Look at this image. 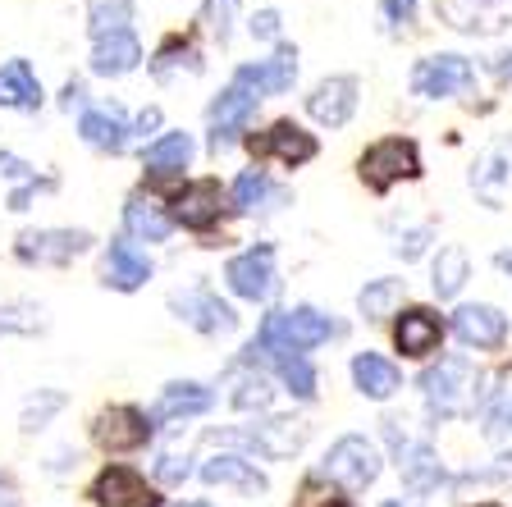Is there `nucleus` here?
Returning a JSON list of instances; mask_svg holds the SVG:
<instances>
[{"label":"nucleus","mask_w":512,"mask_h":507,"mask_svg":"<svg viewBox=\"0 0 512 507\" xmlns=\"http://www.w3.org/2000/svg\"><path fill=\"white\" fill-rule=\"evenodd\" d=\"M343 325L330 316V311L320 307H293V311H270L266 320H261V329H256V338L247 343V357H279V352H298V357H307L311 348H320V343H330V338H339Z\"/></svg>","instance_id":"obj_1"},{"label":"nucleus","mask_w":512,"mask_h":507,"mask_svg":"<svg viewBox=\"0 0 512 507\" xmlns=\"http://www.w3.org/2000/svg\"><path fill=\"white\" fill-rule=\"evenodd\" d=\"M357 174H362L366 188L384 197V192L398 188V183L421 179V147H416L412 138H380L362 151Z\"/></svg>","instance_id":"obj_2"},{"label":"nucleus","mask_w":512,"mask_h":507,"mask_svg":"<svg viewBox=\"0 0 512 507\" xmlns=\"http://www.w3.org/2000/svg\"><path fill=\"white\" fill-rule=\"evenodd\" d=\"M380 466H384V457L366 434H343V439L330 444L325 462H320V476L330 480V485L348 489V494H362V489H371L380 480Z\"/></svg>","instance_id":"obj_3"},{"label":"nucleus","mask_w":512,"mask_h":507,"mask_svg":"<svg viewBox=\"0 0 512 507\" xmlns=\"http://www.w3.org/2000/svg\"><path fill=\"white\" fill-rule=\"evenodd\" d=\"M421 393H426V407L435 412V421L462 416L476 402V370L467 357H444L421 375Z\"/></svg>","instance_id":"obj_4"},{"label":"nucleus","mask_w":512,"mask_h":507,"mask_svg":"<svg viewBox=\"0 0 512 507\" xmlns=\"http://www.w3.org/2000/svg\"><path fill=\"white\" fill-rule=\"evenodd\" d=\"M170 311L183 320V325H192L197 334H206V338H220V334H234V329H238V311L229 307V302H224L211 284L174 288V293H170Z\"/></svg>","instance_id":"obj_5"},{"label":"nucleus","mask_w":512,"mask_h":507,"mask_svg":"<svg viewBox=\"0 0 512 507\" xmlns=\"http://www.w3.org/2000/svg\"><path fill=\"white\" fill-rule=\"evenodd\" d=\"M224 284L229 293L243 297V302H270L279 288V270H275V247L270 243H256L243 247L224 261Z\"/></svg>","instance_id":"obj_6"},{"label":"nucleus","mask_w":512,"mask_h":507,"mask_svg":"<svg viewBox=\"0 0 512 507\" xmlns=\"http://www.w3.org/2000/svg\"><path fill=\"white\" fill-rule=\"evenodd\" d=\"M476 87V64L467 55H426V60L412 64V92L421 101H448V96H462Z\"/></svg>","instance_id":"obj_7"},{"label":"nucleus","mask_w":512,"mask_h":507,"mask_svg":"<svg viewBox=\"0 0 512 507\" xmlns=\"http://www.w3.org/2000/svg\"><path fill=\"white\" fill-rule=\"evenodd\" d=\"M215 444H243V448H252L256 457H266V462H284V457H293L307 444V425L293 421V416H270V421L252 425V430L215 434Z\"/></svg>","instance_id":"obj_8"},{"label":"nucleus","mask_w":512,"mask_h":507,"mask_svg":"<svg viewBox=\"0 0 512 507\" xmlns=\"http://www.w3.org/2000/svg\"><path fill=\"white\" fill-rule=\"evenodd\" d=\"M256 101H261V96H256L243 78H234V83L215 96L211 110H206V124H211V151H229L238 138H243L247 124H252V115H256Z\"/></svg>","instance_id":"obj_9"},{"label":"nucleus","mask_w":512,"mask_h":507,"mask_svg":"<svg viewBox=\"0 0 512 507\" xmlns=\"http://www.w3.org/2000/svg\"><path fill=\"white\" fill-rule=\"evenodd\" d=\"M83 252H92L87 229H28L14 238V256L23 265H69Z\"/></svg>","instance_id":"obj_10"},{"label":"nucleus","mask_w":512,"mask_h":507,"mask_svg":"<svg viewBox=\"0 0 512 507\" xmlns=\"http://www.w3.org/2000/svg\"><path fill=\"white\" fill-rule=\"evenodd\" d=\"M247 147L256 151V160H279L284 169H298V165H307V160L320 156L316 133H307V128L293 124V119H275L266 133L247 138Z\"/></svg>","instance_id":"obj_11"},{"label":"nucleus","mask_w":512,"mask_h":507,"mask_svg":"<svg viewBox=\"0 0 512 507\" xmlns=\"http://www.w3.org/2000/svg\"><path fill=\"white\" fill-rule=\"evenodd\" d=\"M156 434V421H151L142 407H128V402H115L92 421V439L106 453H133Z\"/></svg>","instance_id":"obj_12"},{"label":"nucleus","mask_w":512,"mask_h":507,"mask_svg":"<svg viewBox=\"0 0 512 507\" xmlns=\"http://www.w3.org/2000/svg\"><path fill=\"white\" fill-rule=\"evenodd\" d=\"M362 106V78L357 74H330L307 92V115L325 128H343Z\"/></svg>","instance_id":"obj_13"},{"label":"nucleus","mask_w":512,"mask_h":507,"mask_svg":"<svg viewBox=\"0 0 512 507\" xmlns=\"http://www.w3.org/2000/svg\"><path fill=\"white\" fill-rule=\"evenodd\" d=\"M384 434H389L398 448V476H403V485L412 489V494H435L439 480H444V462H439L435 448H430L426 439L398 434V421H384Z\"/></svg>","instance_id":"obj_14"},{"label":"nucleus","mask_w":512,"mask_h":507,"mask_svg":"<svg viewBox=\"0 0 512 507\" xmlns=\"http://www.w3.org/2000/svg\"><path fill=\"white\" fill-rule=\"evenodd\" d=\"M224 201L229 192L220 188V179H192L174 192V224L192 233H211L224 220Z\"/></svg>","instance_id":"obj_15"},{"label":"nucleus","mask_w":512,"mask_h":507,"mask_svg":"<svg viewBox=\"0 0 512 507\" xmlns=\"http://www.w3.org/2000/svg\"><path fill=\"white\" fill-rule=\"evenodd\" d=\"M435 14L467 37H490L512 23V0H439Z\"/></svg>","instance_id":"obj_16"},{"label":"nucleus","mask_w":512,"mask_h":507,"mask_svg":"<svg viewBox=\"0 0 512 507\" xmlns=\"http://www.w3.org/2000/svg\"><path fill=\"white\" fill-rule=\"evenodd\" d=\"M444 316L439 311H430V307H407V311H398V320H394V348L403 352V357H412V361H426V357H435L439 348H444Z\"/></svg>","instance_id":"obj_17"},{"label":"nucleus","mask_w":512,"mask_h":507,"mask_svg":"<svg viewBox=\"0 0 512 507\" xmlns=\"http://www.w3.org/2000/svg\"><path fill=\"white\" fill-rule=\"evenodd\" d=\"M453 334L476 352H499L508 343V316L490 302H462L453 311Z\"/></svg>","instance_id":"obj_18"},{"label":"nucleus","mask_w":512,"mask_h":507,"mask_svg":"<svg viewBox=\"0 0 512 507\" xmlns=\"http://www.w3.org/2000/svg\"><path fill=\"white\" fill-rule=\"evenodd\" d=\"M471 192H476L485 206L499 211L512 192V138H499L480 151V160L471 165Z\"/></svg>","instance_id":"obj_19"},{"label":"nucleus","mask_w":512,"mask_h":507,"mask_svg":"<svg viewBox=\"0 0 512 507\" xmlns=\"http://www.w3.org/2000/svg\"><path fill=\"white\" fill-rule=\"evenodd\" d=\"M234 78H243V83L252 87L256 96H284L288 87H293V78H298V46L279 42L275 51L266 55V60H256V64H238Z\"/></svg>","instance_id":"obj_20"},{"label":"nucleus","mask_w":512,"mask_h":507,"mask_svg":"<svg viewBox=\"0 0 512 507\" xmlns=\"http://www.w3.org/2000/svg\"><path fill=\"white\" fill-rule=\"evenodd\" d=\"M151 279V256L128 238H110L106 261H101V284L115 288V293H138Z\"/></svg>","instance_id":"obj_21"},{"label":"nucleus","mask_w":512,"mask_h":507,"mask_svg":"<svg viewBox=\"0 0 512 507\" xmlns=\"http://www.w3.org/2000/svg\"><path fill=\"white\" fill-rule=\"evenodd\" d=\"M92 503L96 507H156V489L133 466H106L92 480Z\"/></svg>","instance_id":"obj_22"},{"label":"nucleus","mask_w":512,"mask_h":507,"mask_svg":"<svg viewBox=\"0 0 512 507\" xmlns=\"http://www.w3.org/2000/svg\"><path fill=\"white\" fill-rule=\"evenodd\" d=\"M142 60H147V55H142V42L133 28L92 37V74L96 78H124V74H133Z\"/></svg>","instance_id":"obj_23"},{"label":"nucleus","mask_w":512,"mask_h":507,"mask_svg":"<svg viewBox=\"0 0 512 507\" xmlns=\"http://www.w3.org/2000/svg\"><path fill=\"white\" fill-rule=\"evenodd\" d=\"M78 133H83L87 147L119 156L128 147V138H133V124H128V115L119 106H87L78 115Z\"/></svg>","instance_id":"obj_24"},{"label":"nucleus","mask_w":512,"mask_h":507,"mask_svg":"<svg viewBox=\"0 0 512 507\" xmlns=\"http://www.w3.org/2000/svg\"><path fill=\"white\" fill-rule=\"evenodd\" d=\"M174 233V215L147 192H133L124 201V238L128 243H165Z\"/></svg>","instance_id":"obj_25"},{"label":"nucleus","mask_w":512,"mask_h":507,"mask_svg":"<svg viewBox=\"0 0 512 507\" xmlns=\"http://www.w3.org/2000/svg\"><path fill=\"white\" fill-rule=\"evenodd\" d=\"M352 384H357V393L371 402H389L398 389H403V370L394 366V361L384 357V352H357L352 357Z\"/></svg>","instance_id":"obj_26"},{"label":"nucleus","mask_w":512,"mask_h":507,"mask_svg":"<svg viewBox=\"0 0 512 507\" xmlns=\"http://www.w3.org/2000/svg\"><path fill=\"white\" fill-rule=\"evenodd\" d=\"M215 407V393L202 380H170L160 389V402L151 421H183V416H206Z\"/></svg>","instance_id":"obj_27"},{"label":"nucleus","mask_w":512,"mask_h":507,"mask_svg":"<svg viewBox=\"0 0 512 507\" xmlns=\"http://www.w3.org/2000/svg\"><path fill=\"white\" fill-rule=\"evenodd\" d=\"M42 78L32 74L28 60H5L0 64V110H23V115H32V110H42Z\"/></svg>","instance_id":"obj_28"},{"label":"nucleus","mask_w":512,"mask_h":507,"mask_svg":"<svg viewBox=\"0 0 512 507\" xmlns=\"http://www.w3.org/2000/svg\"><path fill=\"white\" fill-rule=\"evenodd\" d=\"M202 480L220 489H238V494H266V476L256 471L247 457L238 453H215L202 462Z\"/></svg>","instance_id":"obj_29"},{"label":"nucleus","mask_w":512,"mask_h":507,"mask_svg":"<svg viewBox=\"0 0 512 507\" xmlns=\"http://www.w3.org/2000/svg\"><path fill=\"white\" fill-rule=\"evenodd\" d=\"M192 151H197V142H192V133H160V138H151V147L142 151V165H147L151 179H170V174H183V169L192 165Z\"/></svg>","instance_id":"obj_30"},{"label":"nucleus","mask_w":512,"mask_h":507,"mask_svg":"<svg viewBox=\"0 0 512 507\" xmlns=\"http://www.w3.org/2000/svg\"><path fill=\"white\" fill-rule=\"evenodd\" d=\"M279 201H284V188H275V183H270V174L261 165L243 169V174L234 179V188H229V206H234V211H243V215L270 211V206H279Z\"/></svg>","instance_id":"obj_31"},{"label":"nucleus","mask_w":512,"mask_h":507,"mask_svg":"<svg viewBox=\"0 0 512 507\" xmlns=\"http://www.w3.org/2000/svg\"><path fill=\"white\" fill-rule=\"evenodd\" d=\"M270 402H275V384L261 370H234L229 375V407H238V412H270Z\"/></svg>","instance_id":"obj_32"},{"label":"nucleus","mask_w":512,"mask_h":507,"mask_svg":"<svg viewBox=\"0 0 512 507\" xmlns=\"http://www.w3.org/2000/svg\"><path fill=\"white\" fill-rule=\"evenodd\" d=\"M179 69L202 74V51H197V42H192V37H165V42H160V51L151 55V74L165 83V78H174Z\"/></svg>","instance_id":"obj_33"},{"label":"nucleus","mask_w":512,"mask_h":507,"mask_svg":"<svg viewBox=\"0 0 512 507\" xmlns=\"http://www.w3.org/2000/svg\"><path fill=\"white\" fill-rule=\"evenodd\" d=\"M471 279V261L462 247H439L435 265H430V288H435V297H458L462 288H467Z\"/></svg>","instance_id":"obj_34"},{"label":"nucleus","mask_w":512,"mask_h":507,"mask_svg":"<svg viewBox=\"0 0 512 507\" xmlns=\"http://www.w3.org/2000/svg\"><path fill=\"white\" fill-rule=\"evenodd\" d=\"M407 297V284L403 279H366V288L357 293V311L366 320H389L398 316V302Z\"/></svg>","instance_id":"obj_35"},{"label":"nucleus","mask_w":512,"mask_h":507,"mask_svg":"<svg viewBox=\"0 0 512 507\" xmlns=\"http://www.w3.org/2000/svg\"><path fill=\"white\" fill-rule=\"evenodd\" d=\"M270 361H275L279 380L288 384L293 398H302V402L316 398V366H311L307 357H298V352H279V357H270Z\"/></svg>","instance_id":"obj_36"},{"label":"nucleus","mask_w":512,"mask_h":507,"mask_svg":"<svg viewBox=\"0 0 512 507\" xmlns=\"http://www.w3.org/2000/svg\"><path fill=\"white\" fill-rule=\"evenodd\" d=\"M238 5L243 0H202V10H197V23L211 32L215 42H229L234 37V19H238Z\"/></svg>","instance_id":"obj_37"},{"label":"nucleus","mask_w":512,"mask_h":507,"mask_svg":"<svg viewBox=\"0 0 512 507\" xmlns=\"http://www.w3.org/2000/svg\"><path fill=\"white\" fill-rule=\"evenodd\" d=\"M92 37H106V32H124L133 23V0H92Z\"/></svg>","instance_id":"obj_38"},{"label":"nucleus","mask_w":512,"mask_h":507,"mask_svg":"<svg viewBox=\"0 0 512 507\" xmlns=\"http://www.w3.org/2000/svg\"><path fill=\"white\" fill-rule=\"evenodd\" d=\"M485 439H490V448L499 457H512V393H503L485 412Z\"/></svg>","instance_id":"obj_39"},{"label":"nucleus","mask_w":512,"mask_h":507,"mask_svg":"<svg viewBox=\"0 0 512 507\" xmlns=\"http://www.w3.org/2000/svg\"><path fill=\"white\" fill-rule=\"evenodd\" d=\"M64 407V393H55V389H42L37 398L23 407V434H37V430H46V421H51L55 412Z\"/></svg>","instance_id":"obj_40"},{"label":"nucleus","mask_w":512,"mask_h":507,"mask_svg":"<svg viewBox=\"0 0 512 507\" xmlns=\"http://www.w3.org/2000/svg\"><path fill=\"white\" fill-rule=\"evenodd\" d=\"M430 243H435V224H412V229L394 233V256H403V261H416V256L426 252Z\"/></svg>","instance_id":"obj_41"},{"label":"nucleus","mask_w":512,"mask_h":507,"mask_svg":"<svg viewBox=\"0 0 512 507\" xmlns=\"http://www.w3.org/2000/svg\"><path fill=\"white\" fill-rule=\"evenodd\" d=\"M188 457H179V453H160L156 457V480L160 485H179V480H188Z\"/></svg>","instance_id":"obj_42"},{"label":"nucleus","mask_w":512,"mask_h":507,"mask_svg":"<svg viewBox=\"0 0 512 507\" xmlns=\"http://www.w3.org/2000/svg\"><path fill=\"white\" fill-rule=\"evenodd\" d=\"M380 19L389 28H412L416 23V0H380Z\"/></svg>","instance_id":"obj_43"},{"label":"nucleus","mask_w":512,"mask_h":507,"mask_svg":"<svg viewBox=\"0 0 512 507\" xmlns=\"http://www.w3.org/2000/svg\"><path fill=\"white\" fill-rule=\"evenodd\" d=\"M247 32H252L256 42H275L279 46V10H256L252 14V23H247Z\"/></svg>","instance_id":"obj_44"},{"label":"nucleus","mask_w":512,"mask_h":507,"mask_svg":"<svg viewBox=\"0 0 512 507\" xmlns=\"http://www.w3.org/2000/svg\"><path fill=\"white\" fill-rule=\"evenodd\" d=\"M28 302H19V307H5L0 311V334H10V329H23V334H32V329H42L46 320H19V316H28Z\"/></svg>","instance_id":"obj_45"},{"label":"nucleus","mask_w":512,"mask_h":507,"mask_svg":"<svg viewBox=\"0 0 512 507\" xmlns=\"http://www.w3.org/2000/svg\"><path fill=\"white\" fill-rule=\"evenodd\" d=\"M0 174H5V179H19V183H32V179H37V169L23 165L14 151H0Z\"/></svg>","instance_id":"obj_46"},{"label":"nucleus","mask_w":512,"mask_h":507,"mask_svg":"<svg viewBox=\"0 0 512 507\" xmlns=\"http://www.w3.org/2000/svg\"><path fill=\"white\" fill-rule=\"evenodd\" d=\"M32 192H55V179H32V183H23V188L10 197V211H28Z\"/></svg>","instance_id":"obj_47"},{"label":"nucleus","mask_w":512,"mask_h":507,"mask_svg":"<svg viewBox=\"0 0 512 507\" xmlns=\"http://www.w3.org/2000/svg\"><path fill=\"white\" fill-rule=\"evenodd\" d=\"M156 128H160V106H147L138 119H133V133H142V138H147V133H156ZM156 138H160V133H156Z\"/></svg>","instance_id":"obj_48"},{"label":"nucleus","mask_w":512,"mask_h":507,"mask_svg":"<svg viewBox=\"0 0 512 507\" xmlns=\"http://www.w3.org/2000/svg\"><path fill=\"white\" fill-rule=\"evenodd\" d=\"M83 83H69V87H64V96H60V106L64 110H74V106H83Z\"/></svg>","instance_id":"obj_49"},{"label":"nucleus","mask_w":512,"mask_h":507,"mask_svg":"<svg viewBox=\"0 0 512 507\" xmlns=\"http://www.w3.org/2000/svg\"><path fill=\"white\" fill-rule=\"evenodd\" d=\"M0 507H14V485L0 476Z\"/></svg>","instance_id":"obj_50"},{"label":"nucleus","mask_w":512,"mask_h":507,"mask_svg":"<svg viewBox=\"0 0 512 507\" xmlns=\"http://www.w3.org/2000/svg\"><path fill=\"white\" fill-rule=\"evenodd\" d=\"M494 265H499L503 275H512V247H503V252H499V256H494Z\"/></svg>","instance_id":"obj_51"},{"label":"nucleus","mask_w":512,"mask_h":507,"mask_svg":"<svg viewBox=\"0 0 512 507\" xmlns=\"http://www.w3.org/2000/svg\"><path fill=\"white\" fill-rule=\"evenodd\" d=\"M499 74H503V78H512V55H503V60H499Z\"/></svg>","instance_id":"obj_52"},{"label":"nucleus","mask_w":512,"mask_h":507,"mask_svg":"<svg viewBox=\"0 0 512 507\" xmlns=\"http://www.w3.org/2000/svg\"><path fill=\"white\" fill-rule=\"evenodd\" d=\"M179 507H211V503H179Z\"/></svg>","instance_id":"obj_53"},{"label":"nucleus","mask_w":512,"mask_h":507,"mask_svg":"<svg viewBox=\"0 0 512 507\" xmlns=\"http://www.w3.org/2000/svg\"><path fill=\"white\" fill-rule=\"evenodd\" d=\"M476 507H499V503H476Z\"/></svg>","instance_id":"obj_54"},{"label":"nucleus","mask_w":512,"mask_h":507,"mask_svg":"<svg viewBox=\"0 0 512 507\" xmlns=\"http://www.w3.org/2000/svg\"><path fill=\"white\" fill-rule=\"evenodd\" d=\"M384 507H403V503H384Z\"/></svg>","instance_id":"obj_55"}]
</instances>
